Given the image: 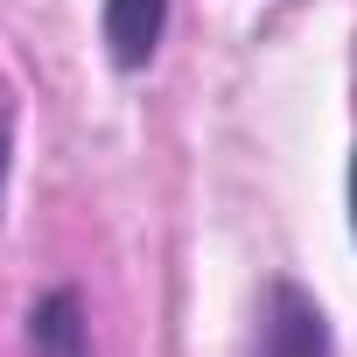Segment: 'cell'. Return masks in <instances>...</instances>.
I'll return each instance as SVG.
<instances>
[{
    "mask_svg": "<svg viewBox=\"0 0 357 357\" xmlns=\"http://www.w3.org/2000/svg\"><path fill=\"white\" fill-rule=\"evenodd\" d=\"M259 357H336L315 294H301L294 280H273V294H266V336H259Z\"/></svg>",
    "mask_w": 357,
    "mask_h": 357,
    "instance_id": "obj_1",
    "label": "cell"
},
{
    "mask_svg": "<svg viewBox=\"0 0 357 357\" xmlns=\"http://www.w3.org/2000/svg\"><path fill=\"white\" fill-rule=\"evenodd\" d=\"M98 29H105V56L119 70H147L168 36V0H105Z\"/></svg>",
    "mask_w": 357,
    "mask_h": 357,
    "instance_id": "obj_2",
    "label": "cell"
},
{
    "mask_svg": "<svg viewBox=\"0 0 357 357\" xmlns=\"http://www.w3.org/2000/svg\"><path fill=\"white\" fill-rule=\"evenodd\" d=\"M29 357H91V329H84V301L70 287H50L29 308Z\"/></svg>",
    "mask_w": 357,
    "mask_h": 357,
    "instance_id": "obj_3",
    "label": "cell"
},
{
    "mask_svg": "<svg viewBox=\"0 0 357 357\" xmlns=\"http://www.w3.org/2000/svg\"><path fill=\"white\" fill-rule=\"evenodd\" d=\"M8 154H15V112L0 98V190H8Z\"/></svg>",
    "mask_w": 357,
    "mask_h": 357,
    "instance_id": "obj_4",
    "label": "cell"
},
{
    "mask_svg": "<svg viewBox=\"0 0 357 357\" xmlns=\"http://www.w3.org/2000/svg\"><path fill=\"white\" fill-rule=\"evenodd\" d=\"M350 231H357V161H350Z\"/></svg>",
    "mask_w": 357,
    "mask_h": 357,
    "instance_id": "obj_5",
    "label": "cell"
}]
</instances>
